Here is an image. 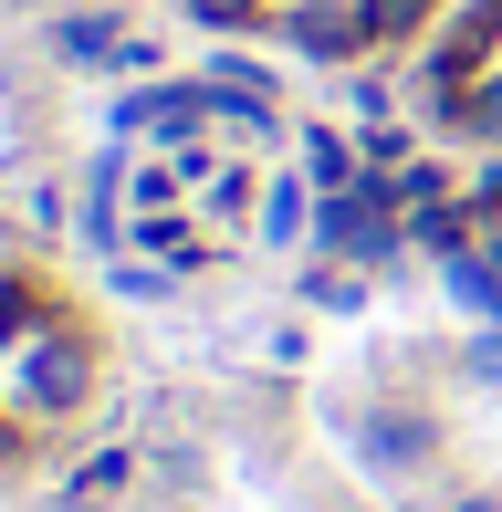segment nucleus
Wrapping results in <instances>:
<instances>
[{
	"label": "nucleus",
	"mask_w": 502,
	"mask_h": 512,
	"mask_svg": "<svg viewBox=\"0 0 502 512\" xmlns=\"http://www.w3.org/2000/svg\"><path fill=\"white\" fill-rule=\"evenodd\" d=\"M482 241H492V262H502V189H492V230H482Z\"/></svg>",
	"instance_id": "nucleus-4"
},
{
	"label": "nucleus",
	"mask_w": 502,
	"mask_h": 512,
	"mask_svg": "<svg viewBox=\"0 0 502 512\" xmlns=\"http://www.w3.org/2000/svg\"><path fill=\"white\" fill-rule=\"evenodd\" d=\"M440 95H450V115H461L471 136H502V0L461 32V53H450Z\"/></svg>",
	"instance_id": "nucleus-2"
},
{
	"label": "nucleus",
	"mask_w": 502,
	"mask_h": 512,
	"mask_svg": "<svg viewBox=\"0 0 502 512\" xmlns=\"http://www.w3.org/2000/svg\"><path fill=\"white\" fill-rule=\"evenodd\" d=\"M429 0H199V21H251V32H283L304 53L346 63V53H377L387 32H408Z\"/></svg>",
	"instance_id": "nucleus-1"
},
{
	"label": "nucleus",
	"mask_w": 502,
	"mask_h": 512,
	"mask_svg": "<svg viewBox=\"0 0 502 512\" xmlns=\"http://www.w3.org/2000/svg\"><path fill=\"white\" fill-rule=\"evenodd\" d=\"M461 512H502V502H482V492H471V502H461Z\"/></svg>",
	"instance_id": "nucleus-6"
},
{
	"label": "nucleus",
	"mask_w": 502,
	"mask_h": 512,
	"mask_svg": "<svg viewBox=\"0 0 502 512\" xmlns=\"http://www.w3.org/2000/svg\"><path fill=\"white\" fill-rule=\"evenodd\" d=\"M84 377H95V356H84V345L63 335V324H42V335L21 345V408H42V418H74Z\"/></svg>",
	"instance_id": "nucleus-3"
},
{
	"label": "nucleus",
	"mask_w": 502,
	"mask_h": 512,
	"mask_svg": "<svg viewBox=\"0 0 502 512\" xmlns=\"http://www.w3.org/2000/svg\"><path fill=\"white\" fill-rule=\"evenodd\" d=\"M11 450H21V439H11V418H0V471H11Z\"/></svg>",
	"instance_id": "nucleus-5"
}]
</instances>
